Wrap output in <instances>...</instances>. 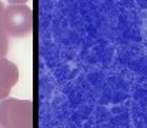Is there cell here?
<instances>
[{"instance_id": "obj_6", "label": "cell", "mask_w": 147, "mask_h": 128, "mask_svg": "<svg viewBox=\"0 0 147 128\" xmlns=\"http://www.w3.org/2000/svg\"><path fill=\"white\" fill-rule=\"evenodd\" d=\"M0 128H1V127H0Z\"/></svg>"}, {"instance_id": "obj_4", "label": "cell", "mask_w": 147, "mask_h": 128, "mask_svg": "<svg viewBox=\"0 0 147 128\" xmlns=\"http://www.w3.org/2000/svg\"><path fill=\"white\" fill-rule=\"evenodd\" d=\"M3 3L0 1V57H4L9 50V36L3 26Z\"/></svg>"}, {"instance_id": "obj_2", "label": "cell", "mask_w": 147, "mask_h": 128, "mask_svg": "<svg viewBox=\"0 0 147 128\" xmlns=\"http://www.w3.org/2000/svg\"><path fill=\"white\" fill-rule=\"evenodd\" d=\"M3 26L9 37H26L33 30V11L26 4H9L3 9Z\"/></svg>"}, {"instance_id": "obj_5", "label": "cell", "mask_w": 147, "mask_h": 128, "mask_svg": "<svg viewBox=\"0 0 147 128\" xmlns=\"http://www.w3.org/2000/svg\"><path fill=\"white\" fill-rule=\"evenodd\" d=\"M9 4H26L29 0H7Z\"/></svg>"}, {"instance_id": "obj_3", "label": "cell", "mask_w": 147, "mask_h": 128, "mask_svg": "<svg viewBox=\"0 0 147 128\" xmlns=\"http://www.w3.org/2000/svg\"><path fill=\"white\" fill-rule=\"evenodd\" d=\"M19 81V68L17 66L4 58L0 57V100L9 97L11 88Z\"/></svg>"}, {"instance_id": "obj_1", "label": "cell", "mask_w": 147, "mask_h": 128, "mask_svg": "<svg viewBox=\"0 0 147 128\" xmlns=\"http://www.w3.org/2000/svg\"><path fill=\"white\" fill-rule=\"evenodd\" d=\"M1 128H34V104L30 100L6 97L0 101Z\"/></svg>"}]
</instances>
